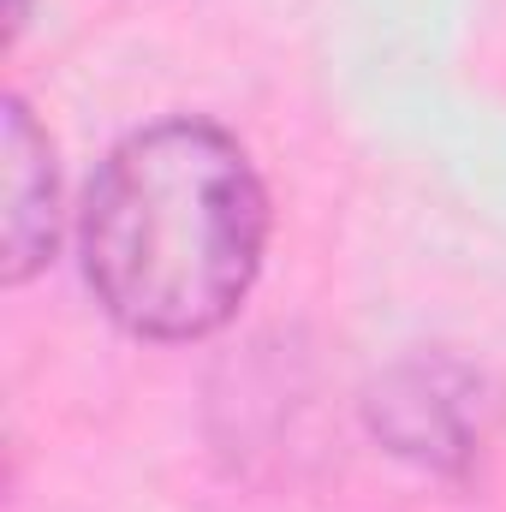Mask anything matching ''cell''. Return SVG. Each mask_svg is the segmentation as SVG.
Here are the masks:
<instances>
[{
  "instance_id": "6da1fadb",
  "label": "cell",
  "mask_w": 506,
  "mask_h": 512,
  "mask_svg": "<svg viewBox=\"0 0 506 512\" xmlns=\"http://www.w3.org/2000/svg\"><path fill=\"white\" fill-rule=\"evenodd\" d=\"M268 245V191L233 131L155 120L84 197V280L137 340H203L239 316Z\"/></svg>"
},
{
  "instance_id": "7a4b0ae2",
  "label": "cell",
  "mask_w": 506,
  "mask_h": 512,
  "mask_svg": "<svg viewBox=\"0 0 506 512\" xmlns=\"http://www.w3.org/2000/svg\"><path fill=\"white\" fill-rule=\"evenodd\" d=\"M60 233V185H54V149L30 108L6 102V280H30Z\"/></svg>"
},
{
  "instance_id": "3957f363",
  "label": "cell",
  "mask_w": 506,
  "mask_h": 512,
  "mask_svg": "<svg viewBox=\"0 0 506 512\" xmlns=\"http://www.w3.org/2000/svg\"><path fill=\"white\" fill-rule=\"evenodd\" d=\"M12 24H24V0H12Z\"/></svg>"
}]
</instances>
